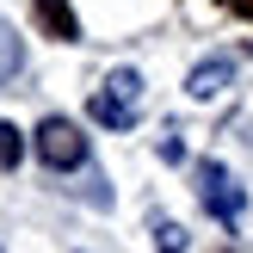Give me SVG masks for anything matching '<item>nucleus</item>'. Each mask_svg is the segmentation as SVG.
Listing matches in <instances>:
<instances>
[{"label":"nucleus","instance_id":"1","mask_svg":"<svg viewBox=\"0 0 253 253\" xmlns=\"http://www.w3.org/2000/svg\"><path fill=\"white\" fill-rule=\"evenodd\" d=\"M31 148H37V161H43L49 173H74V167H86V136L74 130L68 118H43L31 130Z\"/></svg>","mask_w":253,"mask_h":253},{"label":"nucleus","instance_id":"2","mask_svg":"<svg viewBox=\"0 0 253 253\" xmlns=\"http://www.w3.org/2000/svg\"><path fill=\"white\" fill-rule=\"evenodd\" d=\"M198 198H204V210L222 222V229H235V222H241V210H247L241 185H235V173L222 167V161H204V167H198Z\"/></svg>","mask_w":253,"mask_h":253},{"label":"nucleus","instance_id":"3","mask_svg":"<svg viewBox=\"0 0 253 253\" xmlns=\"http://www.w3.org/2000/svg\"><path fill=\"white\" fill-rule=\"evenodd\" d=\"M31 12H37V31H43V37H56V43H81V19H74L68 0H31Z\"/></svg>","mask_w":253,"mask_h":253},{"label":"nucleus","instance_id":"4","mask_svg":"<svg viewBox=\"0 0 253 253\" xmlns=\"http://www.w3.org/2000/svg\"><path fill=\"white\" fill-rule=\"evenodd\" d=\"M229 81H235V62L210 56V62H198V68L185 74V93H192V99H216V93H222Z\"/></svg>","mask_w":253,"mask_h":253},{"label":"nucleus","instance_id":"5","mask_svg":"<svg viewBox=\"0 0 253 253\" xmlns=\"http://www.w3.org/2000/svg\"><path fill=\"white\" fill-rule=\"evenodd\" d=\"M86 118H93V124H105V130H130V124H136V105H124V99H111V93H93Z\"/></svg>","mask_w":253,"mask_h":253},{"label":"nucleus","instance_id":"6","mask_svg":"<svg viewBox=\"0 0 253 253\" xmlns=\"http://www.w3.org/2000/svg\"><path fill=\"white\" fill-rule=\"evenodd\" d=\"M19 68H25V43H19V31L0 19V81H19Z\"/></svg>","mask_w":253,"mask_h":253},{"label":"nucleus","instance_id":"7","mask_svg":"<svg viewBox=\"0 0 253 253\" xmlns=\"http://www.w3.org/2000/svg\"><path fill=\"white\" fill-rule=\"evenodd\" d=\"M19 161H25V130H19V124H6V118H0V173H12Z\"/></svg>","mask_w":253,"mask_h":253},{"label":"nucleus","instance_id":"8","mask_svg":"<svg viewBox=\"0 0 253 253\" xmlns=\"http://www.w3.org/2000/svg\"><path fill=\"white\" fill-rule=\"evenodd\" d=\"M155 247L161 253H185V229L179 222H155Z\"/></svg>","mask_w":253,"mask_h":253},{"label":"nucleus","instance_id":"9","mask_svg":"<svg viewBox=\"0 0 253 253\" xmlns=\"http://www.w3.org/2000/svg\"><path fill=\"white\" fill-rule=\"evenodd\" d=\"M222 12H235V19H253V0H216Z\"/></svg>","mask_w":253,"mask_h":253},{"label":"nucleus","instance_id":"10","mask_svg":"<svg viewBox=\"0 0 253 253\" xmlns=\"http://www.w3.org/2000/svg\"><path fill=\"white\" fill-rule=\"evenodd\" d=\"M222 253H229V247H222Z\"/></svg>","mask_w":253,"mask_h":253}]
</instances>
